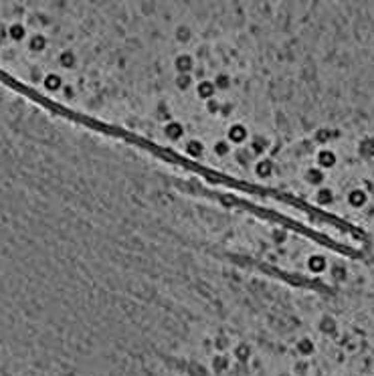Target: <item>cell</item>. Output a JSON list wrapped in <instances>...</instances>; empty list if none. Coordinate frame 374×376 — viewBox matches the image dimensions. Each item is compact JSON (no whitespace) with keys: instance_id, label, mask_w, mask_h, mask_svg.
Here are the masks:
<instances>
[{"instance_id":"obj_1","label":"cell","mask_w":374,"mask_h":376,"mask_svg":"<svg viewBox=\"0 0 374 376\" xmlns=\"http://www.w3.org/2000/svg\"><path fill=\"white\" fill-rule=\"evenodd\" d=\"M231 354H233L235 362H239V364H249V362L253 360V356H255V350H253V344H251L249 340H239V342H235V346L231 348Z\"/></svg>"},{"instance_id":"obj_2","label":"cell","mask_w":374,"mask_h":376,"mask_svg":"<svg viewBox=\"0 0 374 376\" xmlns=\"http://www.w3.org/2000/svg\"><path fill=\"white\" fill-rule=\"evenodd\" d=\"M174 71L176 75H192L194 67H196V61H194V55L188 53V51H182L174 57Z\"/></svg>"},{"instance_id":"obj_3","label":"cell","mask_w":374,"mask_h":376,"mask_svg":"<svg viewBox=\"0 0 374 376\" xmlns=\"http://www.w3.org/2000/svg\"><path fill=\"white\" fill-rule=\"evenodd\" d=\"M305 267H307L309 273L322 275L330 269V263H328V257L324 253H309L307 259H305Z\"/></svg>"},{"instance_id":"obj_4","label":"cell","mask_w":374,"mask_h":376,"mask_svg":"<svg viewBox=\"0 0 374 376\" xmlns=\"http://www.w3.org/2000/svg\"><path fill=\"white\" fill-rule=\"evenodd\" d=\"M247 138H249V128H247L245 124L233 122V124L227 128V140H229L231 144H243V142H247Z\"/></svg>"},{"instance_id":"obj_5","label":"cell","mask_w":374,"mask_h":376,"mask_svg":"<svg viewBox=\"0 0 374 376\" xmlns=\"http://www.w3.org/2000/svg\"><path fill=\"white\" fill-rule=\"evenodd\" d=\"M340 326H338V320L332 315V313H322L320 320H318V332L328 336V338H334L338 334Z\"/></svg>"},{"instance_id":"obj_6","label":"cell","mask_w":374,"mask_h":376,"mask_svg":"<svg viewBox=\"0 0 374 376\" xmlns=\"http://www.w3.org/2000/svg\"><path fill=\"white\" fill-rule=\"evenodd\" d=\"M293 350H295L297 356L307 358V356H311L316 352V340L311 336H297L293 340Z\"/></svg>"},{"instance_id":"obj_7","label":"cell","mask_w":374,"mask_h":376,"mask_svg":"<svg viewBox=\"0 0 374 376\" xmlns=\"http://www.w3.org/2000/svg\"><path fill=\"white\" fill-rule=\"evenodd\" d=\"M316 166L318 168H322V170H330V168H334L336 166V162H338V154L334 148H320L318 154H316Z\"/></svg>"},{"instance_id":"obj_8","label":"cell","mask_w":374,"mask_h":376,"mask_svg":"<svg viewBox=\"0 0 374 376\" xmlns=\"http://www.w3.org/2000/svg\"><path fill=\"white\" fill-rule=\"evenodd\" d=\"M162 134H164V138H166L168 142H178V140H182V136H184V126H182V122H178V120H168V122L164 124V128H162Z\"/></svg>"},{"instance_id":"obj_9","label":"cell","mask_w":374,"mask_h":376,"mask_svg":"<svg viewBox=\"0 0 374 376\" xmlns=\"http://www.w3.org/2000/svg\"><path fill=\"white\" fill-rule=\"evenodd\" d=\"M255 174L257 178H271L275 174V162L273 158H259L255 160Z\"/></svg>"},{"instance_id":"obj_10","label":"cell","mask_w":374,"mask_h":376,"mask_svg":"<svg viewBox=\"0 0 374 376\" xmlns=\"http://www.w3.org/2000/svg\"><path fill=\"white\" fill-rule=\"evenodd\" d=\"M346 200L352 209H364L366 203H368V192L364 188H352L348 194H346Z\"/></svg>"},{"instance_id":"obj_11","label":"cell","mask_w":374,"mask_h":376,"mask_svg":"<svg viewBox=\"0 0 374 376\" xmlns=\"http://www.w3.org/2000/svg\"><path fill=\"white\" fill-rule=\"evenodd\" d=\"M196 97H200V99H204V101H208V99H212V97H216L214 93H216V89H214V83L210 81V79H200V81H196Z\"/></svg>"},{"instance_id":"obj_12","label":"cell","mask_w":374,"mask_h":376,"mask_svg":"<svg viewBox=\"0 0 374 376\" xmlns=\"http://www.w3.org/2000/svg\"><path fill=\"white\" fill-rule=\"evenodd\" d=\"M269 144H271V140H269L267 136H263V134H255V136L251 138V142H249V146H247V148L251 150L253 156H261L263 152H267Z\"/></svg>"},{"instance_id":"obj_13","label":"cell","mask_w":374,"mask_h":376,"mask_svg":"<svg viewBox=\"0 0 374 376\" xmlns=\"http://www.w3.org/2000/svg\"><path fill=\"white\" fill-rule=\"evenodd\" d=\"M334 198H336V194H334V190L330 186H320L316 190V194H314V203L320 205V207H330L334 203Z\"/></svg>"},{"instance_id":"obj_14","label":"cell","mask_w":374,"mask_h":376,"mask_svg":"<svg viewBox=\"0 0 374 376\" xmlns=\"http://www.w3.org/2000/svg\"><path fill=\"white\" fill-rule=\"evenodd\" d=\"M192 37H194V31H192V26H190L188 22H178V24L174 26V39H176L178 43L188 45V43L192 41Z\"/></svg>"},{"instance_id":"obj_15","label":"cell","mask_w":374,"mask_h":376,"mask_svg":"<svg viewBox=\"0 0 374 376\" xmlns=\"http://www.w3.org/2000/svg\"><path fill=\"white\" fill-rule=\"evenodd\" d=\"M324 180H326V172H324L322 168L311 166V168H307V170H305V182H307V184H311V186H320V184H324Z\"/></svg>"},{"instance_id":"obj_16","label":"cell","mask_w":374,"mask_h":376,"mask_svg":"<svg viewBox=\"0 0 374 376\" xmlns=\"http://www.w3.org/2000/svg\"><path fill=\"white\" fill-rule=\"evenodd\" d=\"M358 154H360V158H364V160L374 158V136H364V138L358 142Z\"/></svg>"},{"instance_id":"obj_17","label":"cell","mask_w":374,"mask_h":376,"mask_svg":"<svg viewBox=\"0 0 374 376\" xmlns=\"http://www.w3.org/2000/svg\"><path fill=\"white\" fill-rule=\"evenodd\" d=\"M328 273H330V277H332L334 281L340 283V281H346V277H348V267H346L342 261H336V263L330 265Z\"/></svg>"},{"instance_id":"obj_18","label":"cell","mask_w":374,"mask_h":376,"mask_svg":"<svg viewBox=\"0 0 374 376\" xmlns=\"http://www.w3.org/2000/svg\"><path fill=\"white\" fill-rule=\"evenodd\" d=\"M210 81L214 83V89H216V91H227V89H231V85H233L231 73H227V71H219V73H214V77H212Z\"/></svg>"},{"instance_id":"obj_19","label":"cell","mask_w":374,"mask_h":376,"mask_svg":"<svg viewBox=\"0 0 374 376\" xmlns=\"http://www.w3.org/2000/svg\"><path fill=\"white\" fill-rule=\"evenodd\" d=\"M212 154H214L216 158H227V156L233 154V144H231L229 140H214V144H212Z\"/></svg>"},{"instance_id":"obj_20","label":"cell","mask_w":374,"mask_h":376,"mask_svg":"<svg viewBox=\"0 0 374 376\" xmlns=\"http://www.w3.org/2000/svg\"><path fill=\"white\" fill-rule=\"evenodd\" d=\"M182 152L190 156V158H194V160H198L200 156H202V152H204V146H202V142H198V140H188L186 144H184V148Z\"/></svg>"},{"instance_id":"obj_21","label":"cell","mask_w":374,"mask_h":376,"mask_svg":"<svg viewBox=\"0 0 374 376\" xmlns=\"http://www.w3.org/2000/svg\"><path fill=\"white\" fill-rule=\"evenodd\" d=\"M192 85H196V81H194V77L192 75H176V87H178V89L186 91Z\"/></svg>"}]
</instances>
